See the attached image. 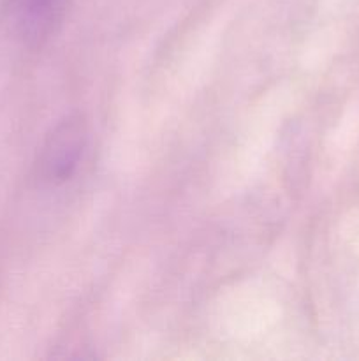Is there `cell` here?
<instances>
[{
    "label": "cell",
    "instance_id": "cell-1",
    "mask_svg": "<svg viewBox=\"0 0 359 361\" xmlns=\"http://www.w3.org/2000/svg\"><path fill=\"white\" fill-rule=\"evenodd\" d=\"M58 0H11L18 27L27 37H39L49 27Z\"/></svg>",
    "mask_w": 359,
    "mask_h": 361
}]
</instances>
